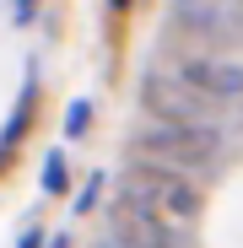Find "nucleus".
I'll use <instances>...</instances> for the list:
<instances>
[{
  "mask_svg": "<svg viewBox=\"0 0 243 248\" xmlns=\"http://www.w3.org/2000/svg\"><path fill=\"white\" fill-rule=\"evenodd\" d=\"M125 200H130V205H146V211L168 216V221H178V227L200 216V189L184 178V168H141V173L130 178Z\"/></svg>",
  "mask_w": 243,
  "mask_h": 248,
  "instance_id": "obj_1",
  "label": "nucleus"
},
{
  "mask_svg": "<svg viewBox=\"0 0 243 248\" xmlns=\"http://www.w3.org/2000/svg\"><path fill=\"white\" fill-rule=\"evenodd\" d=\"M216 146H222V130H211L206 119H189V124L162 119V124H151V130H146V151L162 156L168 168H184V173L206 168V162L216 156Z\"/></svg>",
  "mask_w": 243,
  "mask_h": 248,
  "instance_id": "obj_2",
  "label": "nucleus"
},
{
  "mask_svg": "<svg viewBox=\"0 0 243 248\" xmlns=\"http://www.w3.org/2000/svg\"><path fill=\"white\" fill-rule=\"evenodd\" d=\"M206 103H216V97L194 92L184 76H178V81H168V76H151V81H146V108H151L157 119H178V124L206 119Z\"/></svg>",
  "mask_w": 243,
  "mask_h": 248,
  "instance_id": "obj_3",
  "label": "nucleus"
},
{
  "mask_svg": "<svg viewBox=\"0 0 243 248\" xmlns=\"http://www.w3.org/2000/svg\"><path fill=\"white\" fill-rule=\"evenodd\" d=\"M178 76L189 81L194 92L216 97V103H227V97H243V65H227V60H189Z\"/></svg>",
  "mask_w": 243,
  "mask_h": 248,
  "instance_id": "obj_4",
  "label": "nucleus"
},
{
  "mask_svg": "<svg viewBox=\"0 0 243 248\" xmlns=\"http://www.w3.org/2000/svg\"><path fill=\"white\" fill-rule=\"evenodd\" d=\"M178 22L206 32V38H232L238 32V11L232 0H178Z\"/></svg>",
  "mask_w": 243,
  "mask_h": 248,
  "instance_id": "obj_5",
  "label": "nucleus"
},
{
  "mask_svg": "<svg viewBox=\"0 0 243 248\" xmlns=\"http://www.w3.org/2000/svg\"><path fill=\"white\" fill-rule=\"evenodd\" d=\"M44 189H49V194H60V189H65V156H60V151L49 156V168H44Z\"/></svg>",
  "mask_w": 243,
  "mask_h": 248,
  "instance_id": "obj_6",
  "label": "nucleus"
},
{
  "mask_svg": "<svg viewBox=\"0 0 243 248\" xmlns=\"http://www.w3.org/2000/svg\"><path fill=\"white\" fill-rule=\"evenodd\" d=\"M87 119H92V108H87V103H70V113H65V130H70V135H81V124H87Z\"/></svg>",
  "mask_w": 243,
  "mask_h": 248,
  "instance_id": "obj_7",
  "label": "nucleus"
},
{
  "mask_svg": "<svg viewBox=\"0 0 243 248\" xmlns=\"http://www.w3.org/2000/svg\"><path fill=\"white\" fill-rule=\"evenodd\" d=\"M0 162H6V151H0Z\"/></svg>",
  "mask_w": 243,
  "mask_h": 248,
  "instance_id": "obj_8",
  "label": "nucleus"
},
{
  "mask_svg": "<svg viewBox=\"0 0 243 248\" xmlns=\"http://www.w3.org/2000/svg\"><path fill=\"white\" fill-rule=\"evenodd\" d=\"M54 248H65V243H54Z\"/></svg>",
  "mask_w": 243,
  "mask_h": 248,
  "instance_id": "obj_9",
  "label": "nucleus"
}]
</instances>
